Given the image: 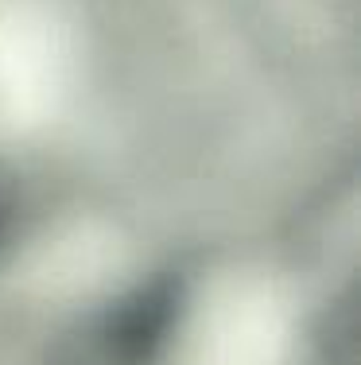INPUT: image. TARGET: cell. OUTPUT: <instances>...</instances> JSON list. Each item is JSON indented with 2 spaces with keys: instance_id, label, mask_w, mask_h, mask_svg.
Wrapping results in <instances>:
<instances>
[{
  "instance_id": "1",
  "label": "cell",
  "mask_w": 361,
  "mask_h": 365,
  "mask_svg": "<svg viewBox=\"0 0 361 365\" xmlns=\"http://www.w3.org/2000/svg\"><path fill=\"white\" fill-rule=\"evenodd\" d=\"M187 280L179 272H156L120 292L82 330L74 365H163L183 330Z\"/></svg>"
},
{
  "instance_id": "2",
  "label": "cell",
  "mask_w": 361,
  "mask_h": 365,
  "mask_svg": "<svg viewBox=\"0 0 361 365\" xmlns=\"http://www.w3.org/2000/svg\"><path fill=\"white\" fill-rule=\"evenodd\" d=\"M23 230V187L8 163H0V257L20 241Z\"/></svg>"
}]
</instances>
